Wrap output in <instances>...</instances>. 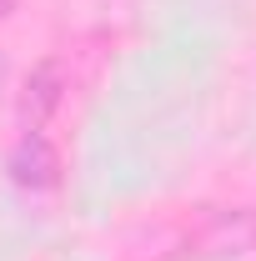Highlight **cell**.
<instances>
[{"mask_svg":"<svg viewBox=\"0 0 256 261\" xmlns=\"http://www.w3.org/2000/svg\"><path fill=\"white\" fill-rule=\"evenodd\" d=\"M10 10H15V0H0V20H5V15H10Z\"/></svg>","mask_w":256,"mask_h":261,"instance_id":"obj_4","label":"cell"},{"mask_svg":"<svg viewBox=\"0 0 256 261\" xmlns=\"http://www.w3.org/2000/svg\"><path fill=\"white\" fill-rule=\"evenodd\" d=\"M201 256H241L256 246V211L251 206H236V211H216L206 226L196 231L191 241Z\"/></svg>","mask_w":256,"mask_h":261,"instance_id":"obj_3","label":"cell"},{"mask_svg":"<svg viewBox=\"0 0 256 261\" xmlns=\"http://www.w3.org/2000/svg\"><path fill=\"white\" fill-rule=\"evenodd\" d=\"M65 91H70V75H65L61 56L35 61L25 86H20V130H45L56 121V111L65 106Z\"/></svg>","mask_w":256,"mask_h":261,"instance_id":"obj_1","label":"cell"},{"mask_svg":"<svg viewBox=\"0 0 256 261\" xmlns=\"http://www.w3.org/2000/svg\"><path fill=\"white\" fill-rule=\"evenodd\" d=\"M5 171L25 191H50L61 181V151H56V141L45 130H20V141L5 156Z\"/></svg>","mask_w":256,"mask_h":261,"instance_id":"obj_2","label":"cell"}]
</instances>
